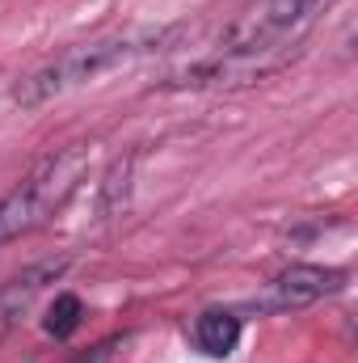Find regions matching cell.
<instances>
[{
	"label": "cell",
	"instance_id": "1",
	"mask_svg": "<svg viewBox=\"0 0 358 363\" xmlns=\"http://www.w3.org/2000/svg\"><path fill=\"white\" fill-rule=\"evenodd\" d=\"M152 43H161V34L152 30H118V34H101V38H89V43H76L59 55H51L47 64H38L34 72H25L13 89V101L21 110H38L47 101H55L59 93L76 89L85 81H97L101 72L127 64L131 55L148 51Z\"/></svg>",
	"mask_w": 358,
	"mask_h": 363
},
{
	"label": "cell",
	"instance_id": "2",
	"mask_svg": "<svg viewBox=\"0 0 358 363\" xmlns=\"http://www.w3.org/2000/svg\"><path fill=\"white\" fill-rule=\"evenodd\" d=\"M85 174H89V152L81 144L47 152L25 178L0 199V245H8L17 237H30L55 211H64V203L76 194V186L85 182Z\"/></svg>",
	"mask_w": 358,
	"mask_h": 363
},
{
	"label": "cell",
	"instance_id": "3",
	"mask_svg": "<svg viewBox=\"0 0 358 363\" xmlns=\"http://www.w3.org/2000/svg\"><path fill=\"white\" fill-rule=\"evenodd\" d=\"M329 0H253L224 34L215 51H299L312 17Z\"/></svg>",
	"mask_w": 358,
	"mask_h": 363
},
{
	"label": "cell",
	"instance_id": "4",
	"mask_svg": "<svg viewBox=\"0 0 358 363\" xmlns=\"http://www.w3.org/2000/svg\"><path fill=\"white\" fill-rule=\"evenodd\" d=\"M346 287V271L337 267H316V262H295L282 274H274L266 283V291L258 296V308L262 313H295V308H308L333 291Z\"/></svg>",
	"mask_w": 358,
	"mask_h": 363
},
{
	"label": "cell",
	"instance_id": "5",
	"mask_svg": "<svg viewBox=\"0 0 358 363\" xmlns=\"http://www.w3.org/2000/svg\"><path fill=\"white\" fill-rule=\"evenodd\" d=\"M64 271H68V258H47V262H34L30 271L13 274V279L0 287V317H17V313H25L30 300H34L47 283H55Z\"/></svg>",
	"mask_w": 358,
	"mask_h": 363
},
{
	"label": "cell",
	"instance_id": "6",
	"mask_svg": "<svg viewBox=\"0 0 358 363\" xmlns=\"http://www.w3.org/2000/svg\"><path fill=\"white\" fill-rule=\"evenodd\" d=\"M241 342V317L228 308H207L194 317V347L211 359H228Z\"/></svg>",
	"mask_w": 358,
	"mask_h": 363
},
{
	"label": "cell",
	"instance_id": "7",
	"mask_svg": "<svg viewBox=\"0 0 358 363\" xmlns=\"http://www.w3.org/2000/svg\"><path fill=\"white\" fill-rule=\"evenodd\" d=\"M81 317H85V304H81V296H72V291H59L55 300H51V308H47V334L51 338H72L76 330H81Z\"/></svg>",
	"mask_w": 358,
	"mask_h": 363
}]
</instances>
